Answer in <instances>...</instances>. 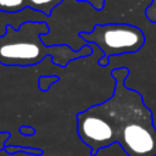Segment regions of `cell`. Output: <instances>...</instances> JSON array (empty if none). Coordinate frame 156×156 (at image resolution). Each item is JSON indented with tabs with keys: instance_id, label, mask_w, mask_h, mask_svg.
Returning <instances> with one entry per match:
<instances>
[{
	"instance_id": "277c9868",
	"label": "cell",
	"mask_w": 156,
	"mask_h": 156,
	"mask_svg": "<svg viewBox=\"0 0 156 156\" xmlns=\"http://www.w3.org/2000/svg\"><path fill=\"white\" fill-rule=\"evenodd\" d=\"M78 132L94 154L99 149L116 143L111 123L95 106L78 116Z\"/></svg>"
},
{
	"instance_id": "9c48e42d",
	"label": "cell",
	"mask_w": 156,
	"mask_h": 156,
	"mask_svg": "<svg viewBox=\"0 0 156 156\" xmlns=\"http://www.w3.org/2000/svg\"><path fill=\"white\" fill-rule=\"evenodd\" d=\"M108 62H110V58L108 57H105V56H102L101 60H99V65L100 66H107Z\"/></svg>"
},
{
	"instance_id": "5b68a950",
	"label": "cell",
	"mask_w": 156,
	"mask_h": 156,
	"mask_svg": "<svg viewBox=\"0 0 156 156\" xmlns=\"http://www.w3.org/2000/svg\"><path fill=\"white\" fill-rule=\"evenodd\" d=\"M27 5L37 11H41L46 15H50L52 9L58 5L62 0H26Z\"/></svg>"
},
{
	"instance_id": "7a4b0ae2",
	"label": "cell",
	"mask_w": 156,
	"mask_h": 156,
	"mask_svg": "<svg viewBox=\"0 0 156 156\" xmlns=\"http://www.w3.org/2000/svg\"><path fill=\"white\" fill-rule=\"evenodd\" d=\"M48 32L49 27L44 22H26L18 29L7 26L5 34L0 37V62L6 66L26 67L38 63L50 54L56 63L63 66L55 51L65 49L66 45L46 46L40 35Z\"/></svg>"
},
{
	"instance_id": "6da1fadb",
	"label": "cell",
	"mask_w": 156,
	"mask_h": 156,
	"mask_svg": "<svg viewBox=\"0 0 156 156\" xmlns=\"http://www.w3.org/2000/svg\"><path fill=\"white\" fill-rule=\"evenodd\" d=\"M128 74L127 68L115 69L113 96L95 107L108 119L116 143L128 156H156V127L152 112L140 93L126 87Z\"/></svg>"
},
{
	"instance_id": "3957f363",
	"label": "cell",
	"mask_w": 156,
	"mask_h": 156,
	"mask_svg": "<svg viewBox=\"0 0 156 156\" xmlns=\"http://www.w3.org/2000/svg\"><path fill=\"white\" fill-rule=\"evenodd\" d=\"M79 35L99 46L104 56L108 58L116 55L136 52L145 44L143 30L129 23L96 24L91 32H82Z\"/></svg>"
},
{
	"instance_id": "8992f818",
	"label": "cell",
	"mask_w": 156,
	"mask_h": 156,
	"mask_svg": "<svg viewBox=\"0 0 156 156\" xmlns=\"http://www.w3.org/2000/svg\"><path fill=\"white\" fill-rule=\"evenodd\" d=\"M27 6L26 0H0V11L16 12Z\"/></svg>"
},
{
	"instance_id": "ba28073f",
	"label": "cell",
	"mask_w": 156,
	"mask_h": 156,
	"mask_svg": "<svg viewBox=\"0 0 156 156\" xmlns=\"http://www.w3.org/2000/svg\"><path fill=\"white\" fill-rule=\"evenodd\" d=\"M85 1H89L94 6V9L99 10V11L104 7V0H85Z\"/></svg>"
},
{
	"instance_id": "52a82bcc",
	"label": "cell",
	"mask_w": 156,
	"mask_h": 156,
	"mask_svg": "<svg viewBox=\"0 0 156 156\" xmlns=\"http://www.w3.org/2000/svg\"><path fill=\"white\" fill-rule=\"evenodd\" d=\"M145 16L150 22L156 23V0H152L149 4V6L145 10Z\"/></svg>"
}]
</instances>
